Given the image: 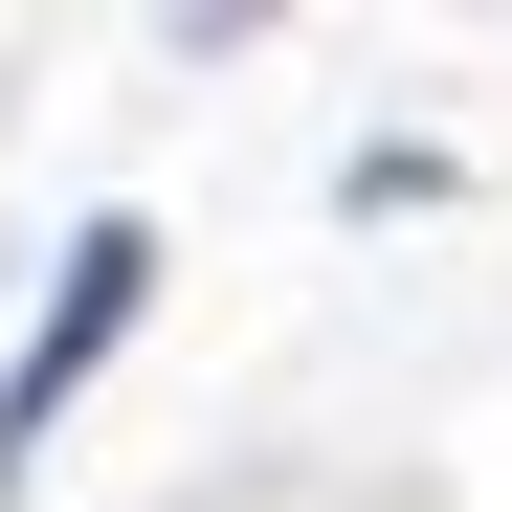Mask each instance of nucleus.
<instances>
[{
	"label": "nucleus",
	"mask_w": 512,
	"mask_h": 512,
	"mask_svg": "<svg viewBox=\"0 0 512 512\" xmlns=\"http://www.w3.org/2000/svg\"><path fill=\"white\" fill-rule=\"evenodd\" d=\"M134 290H156V223H90V245H67V290H45V334H23V379H0V468L90 401V357L134 334Z\"/></svg>",
	"instance_id": "obj_1"
}]
</instances>
